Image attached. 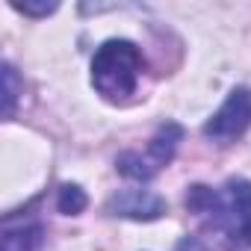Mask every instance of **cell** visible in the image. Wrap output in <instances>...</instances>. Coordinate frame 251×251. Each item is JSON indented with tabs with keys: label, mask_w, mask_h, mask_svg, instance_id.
<instances>
[{
	"label": "cell",
	"mask_w": 251,
	"mask_h": 251,
	"mask_svg": "<svg viewBox=\"0 0 251 251\" xmlns=\"http://www.w3.org/2000/svg\"><path fill=\"white\" fill-rule=\"evenodd\" d=\"M3 80H6V115H12V106H15V71H12V65H6L3 68Z\"/></svg>",
	"instance_id": "cell-8"
},
{
	"label": "cell",
	"mask_w": 251,
	"mask_h": 251,
	"mask_svg": "<svg viewBox=\"0 0 251 251\" xmlns=\"http://www.w3.org/2000/svg\"><path fill=\"white\" fill-rule=\"evenodd\" d=\"M248 124H251V89H233L227 100L219 106V112L204 124V133L219 145H230L248 130Z\"/></svg>",
	"instance_id": "cell-4"
},
{
	"label": "cell",
	"mask_w": 251,
	"mask_h": 251,
	"mask_svg": "<svg viewBox=\"0 0 251 251\" xmlns=\"http://www.w3.org/2000/svg\"><path fill=\"white\" fill-rule=\"evenodd\" d=\"M83 207H86V192H83L80 186H62V189H59V210H62V213L74 216V213H80Z\"/></svg>",
	"instance_id": "cell-7"
},
{
	"label": "cell",
	"mask_w": 251,
	"mask_h": 251,
	"mask_svg": "<svg viewBox=\"0 0 251 251\" xmlns=\"http://www.w3.org/2000/svg\"><path fill=\"white\" fill-rule=\"evenodd\" d=\"M39 245H42V225L6 227L3 233V251H36Z\"/></svg>",
	"instance_id": "cell-6"
},
{
	"label": "cell",
	"mask_w": 251,
	"mask_h": 251,
	"mask_svg": "<svg viewBox=\"0 0 251 251\" xmlns=\"http://www.w3.org/2000/svg\"><path fill=\"white\" fill-rule=\"evenodd\" d=\"M186 207L198 213L213 230L225 233L233 245H251V183L242 177H230L219 189L192 186L186 195Z\"/></svg>",
	"instance_id": "cell-1"
},
{
	"label": "cell",
	"mask_w": 251,
	"mask_h": 251,
	"mask_svg": "<svg viewBox=\"0 0 251 251\" xmlns=\"http://www.w3.org/2000/svg\"><path fill=\"white\" fill-rule=\"evenodd\" d=\"M106 210L112 216H124V219H157L166 213V201L148 189H124L118 195L109 198Z\"/></svg>",
	"instance_id": "cell-5"
},
{
	"label": "cell",
	"mask_w": 251,
	"mask_h": 251,
	"mask_svg": "<svg viewBox=\"0 0 251 251\" xmlns=\"http://www.w3.org/2000/svg\"><path fill=\"white\" fill-rule=\"evenodd\" d=\"M180 136H183V133H180L177 124H166V127H160V133L151 139V145H148L145 154H136V151L124 154V157L118 160V172L127 175V177H136V180L154 177V175L172 160V154H175Z\"/></svg>",
	"instance_id": "cell-3"
},
{
	"label": "cell",
	"mask_w": 251,
	"mask_h": 251,
	"mask_svg": "<svg viewBox=\"0 0 251 251\" xmlns=\"http://www.w3.org/2000/svg\"><path fill=\"white\" fill-rule=\"evenodd\" d=\"M142 53L133 42L109 39L98 48L92 59V83L106 100H124L139 86Z\"/></svg>",
	"instance_id": "cell-2"
},
{
	"label": "cell",
	"mask_w": 251,
	"mask_h": 251,
	"mask_svg": "<svg viewBox=\"0 0 251 251\" xmlns=\"http://www.w3.org/2000/svg\"><path fill=\"white\" fill-rule=\"evenodd\" d=\"M12 6L24 15H50L56 9V3H12Z\"/></svg>",
	"instance_id": "cell-9"
}]
</instances>
